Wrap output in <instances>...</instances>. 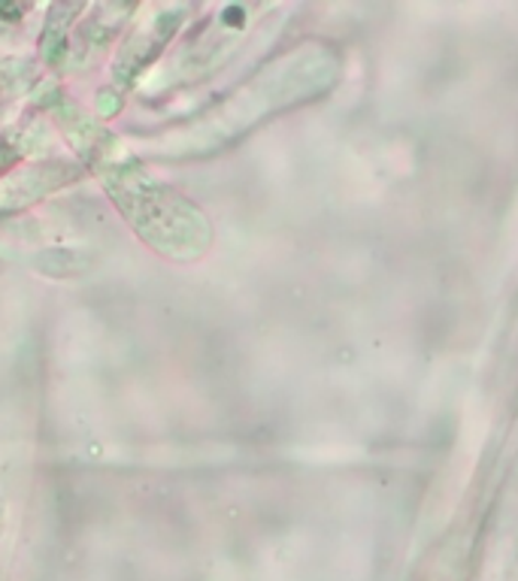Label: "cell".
<instances>
[{"instance_id":"cell-4","label":"cell","mask_w":518,"mask_h":581,"mask_svg":"<svg viewBox=\"0 0 518 581\" xmlns=\"http://www.w3.org/2000/svg\"><path fill=\"white\" fill-rule=\"evenodd\" d=\"M79 176V167L77 164H58L52 167H31L25 173H19V176L7 185V194H3V203L7 206H22V203H31L43 197V194H49V191L61 189L67 182H74Z\"/></svg>"},{"instance_id":"cell-6","label":"cell","mask_w":518,"mask_h":581,"mask_svg":"<svg viewBox=\"0 0 518 581\" xmlns=\"http://www.w3.org/2000/svg\"><path fill=\"white\" fill-rule=\"evenodd\" d=\"M0 15H3L7 22H19V15H22V7H7V3H0Z\"/></svg>"},{"instance_id":"cell-7","label":"cell","mask_w":518,"mask_h":581,"mask_svg":"<svg viewBox=\"0 0 518 581\" xmlns=\"http://www.w3.org/2000/svg\"><path fill=\"white\" fill-rule=\"evenodd\" d=\"M0 519H3V500H0Z\"/></svg>"},{"instance_id":"cell-2","label":"cell","mask_w":518,"mask_h":581,"mask_svg":"<svg viewBox=\"0 0 518 581\" xmlns=\"http://www.w3.org/2000/svg\"><path fill=\"white\" fill-rule=\"evenodd\" d=\"M189 10L185 7H167V10H155V15L139 25L127 43L119 52L113 64V79L119 89H131L149 67H153L170 39L177 37V31L185 22Z\"/></svg>"},{"instance_id":"cell-1","label":"cell","mask_w":518,"mask_h":581,"mask_svg":"<svg viewBox=\"0 0 518 581\" xmlns=\"http://www.w3.org/2000/svg\"><path fill=\"white\" fill-rule=\"evenodd\" d=\"M64 137L77 149L79 161L101 179L115 209L139 240L170 261H198L213 242V228L201 206L155 179L137 155L127 152L110 127L94 122L77 106L55 110Z\"/></svg>"},{"instance_id":"cell-3","label":"cell","mask_w":518,"mask_h":581,"mask_svg":"<svg viewBox=\"0 0 518 581\" xmlns=\"http://www.w3.org/2000/svg\"><path fill=\"white\" fill-rule=\"evenodd\" d=\"M131 13H134V7H119V3L94 7V10H91L94 19L79 25L77 37L70 34V55H67V61L86 64L94 52L110 46V43L122 34V27H125L127 15Z\"/></svg>"},{"instance_id":"cell-5","label":"cell","mask_w":518,"mask_h":581,"mask_svg":"<svg viewBox=\"0 0 518 581\" xmlns=\"http://www.w3.org/2000/svg\"><path fill=\"white\" fill-rule=\"evenodd\" d=\"M86 7H52L46 27H43V39H40V52L43 58L55 67H61L70 55V34H74V22Z\"/></svg>"}]
</instances>
